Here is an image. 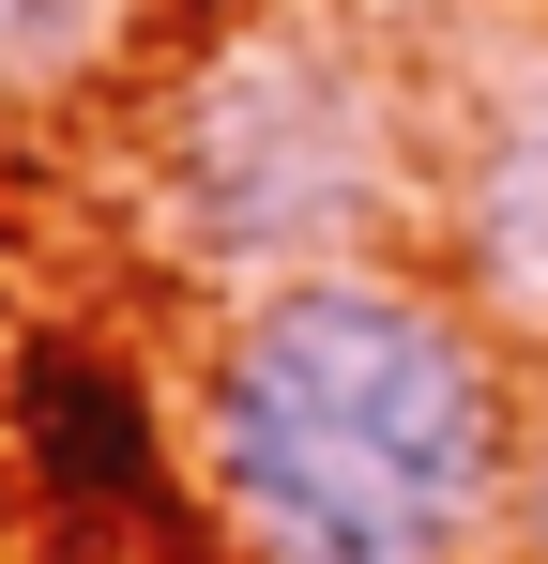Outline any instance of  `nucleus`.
Here are the masks:
<instances>
[{"label":"nucleus","instance_id":"1","mask_svg":"<svg viewBox=\"0 0 548 564\" xmlns=\"http://www.w3.org/2000/svg\"><path fill=\"white\" fill-rule=\"evenodd\" d=\"M503 336L412 260H320L213 321L198 488L244 564H472L518 503Z\"/></svg>","mask_w":548,"mask_h":564},{"label":"nucleus","instance_id":"2","mask_svg":"<svg viewBox=\"0 0 548 564\" xmlns=\"http://www.w3.org/2000/svg\"><path fill=\"white\" fill-rule=\"evenodd\" d=\"M396 93L365 77L351 46L320 31H244L213 46V77L168 107L153 138V184H168V229L198 260H229L244 290L320 275V260H365L381 214H396Z\"/></svg>","mask_w":548,"mask_h":564},{"label":"nucleus","instance_id":"3","mask_svg":"<svg viewBox=\"0 0 548 564\" xmlns=\"http://www.w3.org/2000/svg\"><path fill=\"white\" fill-rule=\"evenodd\" d=\"M442 245H457V305L487 336H548V77L487 93V122H457Z\"/></svg>","mask_w":548,"mask_h":564},{"label":"nucleus","instance_id":"4","mask_svg":"<svg viewBox=\"0 0 548 564\" xmlns=\"http://www.w3.org/2000/svg\"><path fill=\"white\" fill-rule=\"evenodd\" d=\"M0 412H15V473L62 503V519H153V397L77 351V336H31L15 367H0Z\"/></svg>","mask_w":548,"mask_h":564},{"label":"nucleus","instance_id":"5","mask_svg":"<svg viewBox=\"0 0 548 564\" xmlns=\"http://www.w3.org/2000/svg\"><path fill=\"white\" fill-rule=\"evenodd\" d=\"M107 31H122V0H0V107L91 77V62H107Z\"/></svg>","mask_w":548,"mask_h":564},{"label":"nucleus","instance_id":"6","mask_svg":"<svg viewBox=\"0 0 548 564\" xmlns=\"http://www.w3.org/2000/svg\"><path fill=\"white\" fill-rule=\"evenodd\" d=\"M518 534H534V564H548V397H534V427H518Z\"/></svg>","mask_w":548,"mask_h":564}]
</instances>
